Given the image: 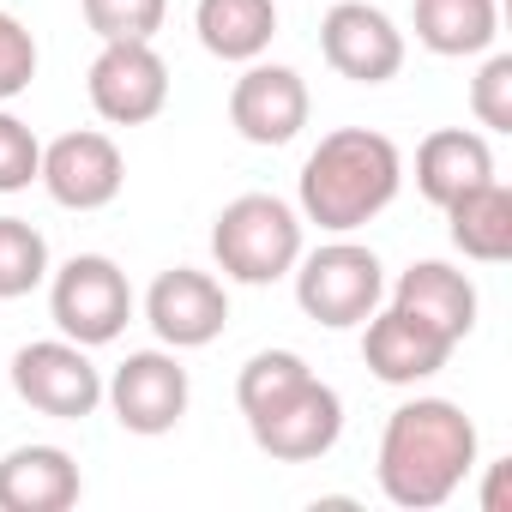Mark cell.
<instances>
[{"instance_id":"cell-13","label":"cell","mask_w":512,"mask_h":512,"mask_svg":"<svg viewBox=\"0 0 512 512\" xmlns=\"http://www.w3.org/2000/svg\"><path fill=\"white\" fill-rule=\"evenodd\" d=\"M229 121L247 145H290L308 127V85L296 67L247 61V73L229 91Z\"/></svg>"},{"instance_id":"cell-6","label":"cell","mask_w":512,"mask_h":512,"mask_svg":"<svg viewBox=\"0 0 512 512\" xmlns=\"http://www.w3.org/2000/svg\"><path fill=\"white\" fill-rule=\"evenodd\" d=\"M13 392L55 416V422H85L97 404H103V374L97 362L85 356V344L73 338H43V344H25L13 356Z\"/></svg>"},{"instance_id":"cell-24","label":"cell","mask_w":512,"mask_h":512,"mask_svg":"<svg viewBox=\"0 0 512 512\" xmlns=\"http://www.w3.org/2000/svg\"><path fill=\"white\" fill-rule=\"evenodd\" d=\"M37 169H43L37 133H31L19 115L0 109V193H25V187L37 181Z\"/></svg>"},{"instance_id":"cell-7","label":"cell","mask_w":512,"mask_h":512,"mask_svg":"<svg viewBox=\"0 0 512 512\" xmlns=\"http://www.w3.org/2000/svg\"><path fill=\"white\" fill-rule=\"evenodd\" d=\"M247 434H253V446H260L266 458H278V464H314L344 434V398L326 380L308 374L290 398H278L260 416H247Z\"/></svg>"},{"instance_id":"cell-23","label":"cell","mask_w":512,"mask_h":512,"mask_svg":"<svg viewBox=\"0 0 512 512\" xmlns=\"http://www.w3.org/2000/svg\"><path fill=\"white\" fill-rule=\"evenodd\" d=\"M169 19V0H85V25L103 43H151Z\"/></svg>"},{"instance_id":"cell-2","label":"cell","mask_w":512,"mask_h":512,"mask_svg":"<svg viewBox=\"0 0 512 512\" xmlns=\"http://www.w3.org/2000/svg\"><path fill=\"white\" fill-rule=\"evenodd\" d=\"M398 181H404V157L386 133L338 127L302 163V217L332 235H350L398 199Z\"/></svg>"},{"instance_id":"cell-5","label":"cell","mask_w":512,"mask_h":512,"mask_svg":"<svg viewBox=\"0 0 512 512\" xmlns=\"http://www.w3.org/2000/svg\"><path fill=\"white\" fill-rule=\"evenodd\" d=\"M386 296V272L374 260V247H356V241H326L314 247L308 260H296V302L308 320L344 332V326H362Z\"/></svg>"},{"instance_id":"cell-4","label":"cell","mask_w":512,"mask_h":512,"mask_svg":"<svg viewBox=\"0 0 512 512\" xmlns=\"http://www.w3.org/2000/svg\"><path fill=\"white\" fill-rule=\"evenodd\" d=\"M49 314H55L61 338H73L85 350H103L133 320V284L109 253H73L49 284Z\"/></svg>"},{"instance_id":"cell-27","label":"cell","mask_w":512,"mask_h":512,"mask_svg":"<svg viewBox=\"0 0 512 512\" xmlns=\"http://www.w3.org/2000/svg\"><path fill=\"white\" fill-rule=\"evenodd\" d=\"M482 512H506V464L488 470V488H482Z\"/></svg>"},{"instance_id":"cell-21","label":"cell","mask_w":512,"mask_h":512,"mask_svg":"<svg viewBox=\"0 0 512 512\" xmlns=\"http://www.w3.org/2000/svg\"><path fill=\"white\" fill-rule=\"evenodd\" d=\"M49 278V241L25 217H0V302H19Z\"/></svg>"},{"instance_id":"cell-26","label":"cell","mask_w":512,"mask_h":512,"mask_svg":"<svg viewBox=\"0 0 512 512\" xmlns=\"http://www.w3.org/2000/svg\"><path fill=\"white\" fill-rule=\"evenodd\" d=\"M31 79H37V37L13 13H0V103L31 91Z\"/></svg>"},{"instance_id":"cell-9","label":"cell","mask_w":512,"mask_h":512,"mask_svg":"<svg viewBox=\"0 0 512 512\" xmlns=\"http://www.w3.org/2000/svg\"><path fill=\"white\" fill-rule=\"evenodd\" d=\"M320 55L350 85H386L404 67V31L368 0H338L320 19Z\"/></svg>"},{"instance_id":"cell-20","label":"cell","mask_w":512,"mask_h":512,"mask_svg":"<svg viewBox=\"0 0 512 512\" xmlns=\"http://www.w3.org/2000/svg\"><path fill=\"white\" fill-rule=\"evenodd\" d=\"M500 37V7L494 0H416V43L428 55L464 61L494 49Z\"/></svg>"},{"instance_id":"cell-10","label":"cell","mask_w":512,"mask_h":512,"mask_svg":"<svg viewBox=\"0 0 512 512\" xmlns=\"http://www.w3.org/2000/svg\"><path fill=\"white\" fill-rule=\"evenodd\" d=\"M91 109L109 127H139L151 115H163L169 103V67L151 43H103V55L91 61Z\"/></svg>"},{"instance_id":"cell-14","label":"cell","mask_w":512,"mask_h":512,"mask_svg":"<svg viewBox=\"0 0 512 512\" xmlns=\"http://www.w3.org/2000/svg\"><path fill=\"white\" fill-rule=\"evenodd\" d=\"M368 332H362V362L374 368V380H386V386H416V380H434L440 368H446V356L458 350L452 338H440L428 320H416V314H404V308H374L368 320H362Z\"/></svg>"},{"instance_id":"cell-25","label":"cell","mask_w":512,"mask_h":512,"mask_svg":"<svg viewBox=\"0 0 512 512\" xmlns=\"http://www.w3.org/2000/svg\"><path fill=\"white\" fill-rule=\"evenodd\" d=\"M470 109L488 133H512V55H488L470 79Z\"/></svg>"},{"instance_id":"cell-3","label":"cell","mask_w":512,"mask_h":512,"mask_svg":"<svg viewBox=\"0 0 512 512\" xmlns=\"http://www.w3.org/2000/svg\"><path fill=\"white\" fill-rule=\"evenodd\" d=\"M217 272L235 284H278L302 260V217L278 193H241L211 223Z\"/></svg>"},{"instance_id":"cell-17","label":"cell","mask_w":512,"mask_h":512,"mask_svg":"<svg viewBox=\"0 0 512 512\" xmlns=\"http://www.w3.org/2000/svg\"><path fill=\"white\" fill-rule=\"evenodd\" d=\"M482 181H494V151H488L482 133H470V127H440V133L422 139V151H416V187H422L428 205L446 211L458 193H470V187H482Z\"/></svg>"},{"instance_id":"cell-19","label":"cell","mask_w":512,"mask_h":512,"mask_svg":"<svg viewBox=\"0 0 512 512\" xmlns=\"http://www.w3.org/2000/svg\"><path fill=\"white\" fill-rule=\"evenodd\" d=\"M446 223H452V247L464 260H482V266L512 260V187L506 181H482L458 193L446 205Z\"/></svg>"},{"instance_id":"cell-8","label":"cell","mask_w":512,"mask_h":512,"mask_svg":"<svg viewBox=\"0 0 512 512\" xmlns=\"http://www.w3.org/2000/svg\"><path fill=\"white\" fill-rule=\"evenodd\" d=\"M103 398H109V410L127 434H145V440L169 434L187 416V368L169 350H133L103 380Z\"/></svg>"},{"instance_id":"cell-16","label":"cell","mask_w":512,"mask_h":512,"mask_svg":"<svg viewBox=\"0 0 512 512\" xmlns=\"http://www.w3.org/2000/svg\"><path fill=\"white\" fill-rule=\"evenodd\" d=\"M392 308H404V314L428 320L440 338L464 344V338H470V326H476V284H470L464 272H452L446 260H416V266L398 278Z\"/></svg>"},{"instance_id":"cell-11","label":"cell","mask_w":512,"mask_h":512,"mask_svg":"<svg viewBox=\"0 0 512 512\" xmlns=\"http://www.w3.org/2000/svg\"><path fill=\"white\" fill-rule=\"evenodd\" d=\"M37 181H43L49 199L67 205V211H103V205L121 193V181H127V157H121V145H115L109 133L79 127V133H61L55 145H43Z\"/></svg>"},{"instance_id":"cell-12","label":"cell","mask_w":512,"mask_h":512,"mask_svg":"<svg viewBox=\"0 0 512 512\" xmlns=\"http://www.w3.org/2000/svg\"><path fill=\"white\" fill-rule=\"evenodd\" d=\"M145 320L169 350H205L229 326V296L211 272L169 266V272H157V284L145 296Z\"/></svg>"},{"instance_id":"cell-1","label":"cell","mask_w":512,"mask_h":512,"mask_svg":"<svg viewBox=\"0 0 512 512\" xmlns=\"http://www.w3.org/2000/svg\"><path fill=\"white\" fill-rule=\"evenodd\" d=\"M476 470V422L452 398H410L386 416L380 434V494L404 512L446 506Z\"/></svg>"},{"instance_id":"cell-15","label":"cell","mask_w":512,"mask_h":512,"mask_svg":"<svg viewBox=\"0 0 512 512\" xmlns=\"http://www.w3.org/2000/svg\"><path fill=\"white\" fill-rule=\"evenodd\" d=\"M79 488V464L61 446H13L0 458V512H67Z\"/></svg>"},{"instance_id":"cell-18","label":"cell","mask_w":512,"mask_h":512,"mask_svg":"<svg viewBox=\"0 0 512 512\" xmlns=\"http://www.w3.org/2000/svg\"><path fill=\"white\" fill-rule=\"evenodd\" d=\"M193 31L217 61H260L278 37V0H199Z\"/></svg>"},{"instance_id":"cell-22","label":"cell","mask_w":512,"mask_h":512,"mask_svg":"<svg viewBox=\"0 0 512 512\" xmlns=\"http://www.w3.org/2000/svg\"><path fill=\"white\" fill-rule=\"evenodd\" d=\"M308 374H314V368H308L296 350H260V356L241 368V380H235V404H241V416L272 410V404H278V398H290Z\"/></svg>"}]
</instances>
